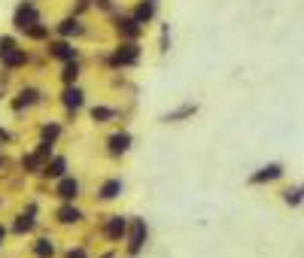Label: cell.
Returning <instances> with one entry per match:
<instances>
[{
  "instance_id": "6da1fadb",
  "label": "cell",
  "mask_w": 304,
  "mask_h": 258,
  "mask_svg": "<svg viewBox=\"0 0 304 258\" xmlns=\"http://www.w3.org/2000/svg\"><path fill=\"white\" fill-rule=\"evenodd\" d=\"M125 234H128V252L137 255L143 249V243H146V219H131Z\"/></svg>"
},
{
  "instance_id": "7a4b0ae2",
  "label": "cell",
  "mask_w": 304,
  "mask_h": 258,
  "mask_svg": "<svg viewBox=\"0 0 304 258\" xmlns=\"http://www.w3.org/2000/svg\"><path fill=\"white\" fill-rule=\"evenodd\" d=\"M37 21H40V12H37V6H34L31 0H25V3L15 9V18H12L15 31H28V28H34Z\"/></svg>"
},
{
  "instance_id": "3957f363",
  "label": "cell",
  "mask_w": 304,
  "mask_h": 258,
  "mask_svg": "<svg viewBox=\"0 0 304 258\" xmlns=\"http://www.w3.org/2000/svg\"><path fill=\"white\" fill-rule=\"evenodd\" d=\"M140 61V46L137 43H122L116 46V52H113V64L116 67H128V64H137Z\"/></svg>"
},
{
  "instance_id": "277c9868",
  "label": "cell",
  "mask_w": 304,
  "mask_h": 258,
  "mask_svg": "<svg viewBox=\"0 0 304 258\" xmlns=\"http://www.w3.org/2000/svg\"><path fill=\"white\" fill-rule=\"evenodd\" d=\"M49 55H52V58H58V61H64V64L76 61V49H73V43H67V40L52 43V46H49Z\"/></svg>"
},
{
  "instance_id": "5b68a950",
  "label": "cell",
  "mask_w": 304,
  "mask_h": 258,
  "mask_svg": "<svg viewBox=\"0 0 304 258\" xmlns=\"http://www.w3.org/2000/svg\"><path fill=\"white\" fill-rule=\"evenodd\" d=\"M280 176H283V164H268V167H262L259 173H252L249 183H252V186H262V183H271V179H280Z\"/></svg>"
},
{
  "instance_id": "8992f818",
  "label": "cell",
  "mask_w": 304,
  "mask_h": 258,
  "mask_svg": "<svg viewBox=\"0 0 304 258\" xmlns=\"http://www.w3.org/2000/svg\"><path fill=\"white\" fill-rule=\"evenodd\" d=\"M107 149H110V155H125V152L131 149V134H128V131L113 134V137L107 140Z\"/></svg>"
},
{
  "instance_id": "52a82bcc",
  "label": "cell",
  "mask_w": 304,
  "mask_h": 258,
  "mask_svg": "<svg viewBox=\"0 0 304 258\" xmlns=\"http://www.w3.org/2000/svg\"><path fill=\"white\" fill-rule=\"evenodd\" d=\"M125 231H128V222H125L122 216H110V222L104 225V237H107V240H122Z\"/></svg>"
},
{
  "instance_id": "ba28073f",
  "label": "cell",
  "mask_w": 304,
  "mask_h": 258,
  "mask_svg": "<svg viewBox=\"0 0 304 258\" xmlns=\"http://www.w3.org/2000/svg\"><path fill=\"white\" fill-rule=\"evenodd\" d=\"M55 194H58L61 200H76V197H79V183H76L73 176H61Z\"/></svg>"
},
{
  "instance_id": "9c48e42d",
  "label": "cell",
  "mask_w": 304,
  "mask_h": 258,
  "mask_svg": "<svg viewBox=\"0 0 304 258\" xmlns=\"http://www.w3.org/2000/svg\"><path fill=\"white\" fill-rule=\"evenodd\" d=\"M82 97H85V94H82V88L67 85V88H64V94H61V104H64L67 110H79V107H82Z\"/></svg>"
},
{
  "instance_id": "30bf717a",
  "label": "cell",
  "mask_w": 304,
  "mask_h": 258,
  "mask_svg": "<svg viewBox=\"0 0 304 258\" xmlns=\"http://www.w3.org/2000/svg\"><path fill=\"white\" fill-rule=\"evenodd\" d=\"M58 34L61 37H76V34H82V21H79L76 15H67L58 24Z\"/></svg>"
},
{
  "instance_id": "8fae6325",
  "label": "cell",
  "mask_w": 304,
  "mask_h": 258,
  "mask_svg": "<svg viewBox=\"0 0 304 258\" xmlns=\"http://www.w3.org/2000/svg\"><path fill=\"white\" fill-rule=\"evenodd\" d=\"M152 15H155V3H152V0L137 3V9H134V21H137V24H146Z\"/></svg>"
},
{
  "instance_id": "7c38bea8",
  "label": "cell",
  "mask_w": 304,
  "mask_h": 258,
  "mask_svg": "<svg viewBox=\"0 0 304 258\" xmlns=\"http://www.w3.org/2000/svg\"><path fill=\"white\" fill-rule=\"evenodd\" d=\"M119 194H122V179H107V183L101 186L98 197H101V200H116Z\"/></svg>"
},
{
  "instance_id": "4fadbf2b",
  "label": "cell",
  "mask_w": 304,
  "mask_h": 258,
  "mask_svg": "<svg viewBox=\"0 0 304 258\" xmlns=\"http://www.w3.org/2000/svg\"><path fill=\"white\" fill-rule=\"evenodd\" d=\"M58 222L61 225H76V222H82V210H76V207H61L58 210Z\"/></svg>"
},
{
  "instance_id": "5bb4252c",
  "label": "cell",
  "mask_w": 304,
  "mask_h": 258,
  "mask_svg": "<svg viewBox=\"0 0 304 258\" xmlns=\"http://www.w3.org/2000/svg\"><path fill=\"white\" fill-rule=\"evenodd\" d=\"M0 61H3V67H21L25 61H28V55H25V49H12V52H6V55H0Z\"/></svg>"
},
{
  "instance_id": "9a60e30c",
  "label": "cell",
  "mask_w": 304,
  "mask_h": 258,
  "mask_svg": "<svg viewBox=\"0 0 304 258\" xmlns=\"http://www.w3.org/2000/svg\"><path fill=\"white\" fill-rule=\"evenodd\" d=\"M116 24H119V34H125V37H131V40L140 37V24H137L134 18H119Z\"/></svg>"
},
{
  "instance_id": "2e32d148",
  "label": "cell",
  "mask_w": 304,
  "mask_h": 258,
  "mask_svg": "<svg viewBox=\"0 0 304 258\" xmlns=\"http://www.w3.org/2000/svg\"><path fill=\"white\" fill-rule=\"evenodd\" d=\"M34 252H37V258H52L55 255V243H52L49 237H40V240L34 243Z\"/></svg>"
},
{
  "instance_id": "e0dca14e",
  "label": "cell",
  "mask_w": 304,
  "mask_h": 258,
  "mask_svg": "<svg viewBox=\"0 0 304 258\" xmlns=\"http://www.w3.org/2000/svg\"><path fill=\"white\" fill-rule=\"evenodd\" d=\"M76 79H79V64H76V61L64 64V70H61V82H64V85H76Z\"/></svg>"
},
{
  "instance_id": "ac0fdd59",
  "label": "cell",
  "mask_w": 304,
  "mask_h": 258,
  "mask_svg": "<svg viewBox=\"0 0 304 258\" xmlns=\"http://www.w3.org/2000/svg\"><path fill=\"white\" fill-rule=\"evenodd\" d=\"M64 170H67V161H64V158H52V161L46 164V176L61 179V176H64Z\"/></svg>"
},
{
  "instance_id": "d6986e66",
  "label": "cell",
  "mask_w": 304,
  "mask_h": 258,
  "mask_svg": "<svg viewBox=\"0 0 304 258\" xmlns=\"http://www.w3.org/2000/svg\"><path fill=\"white\" fill-rule=\"evenodd\" d=\"M28 231H34V216L31 213H21L15 219V234H28Z\"/></svg>"
},
{
  "instance_id": "ffe728a7",
  "label": "cell",
  "mask_w": 304,
  "mask_h": 258,
  "mask_svg": "<svg viewBox=\"0 0 304 258\" xmlns=\"http://www.w3.org/2000/svg\"><path fill=\"white\" fill-rule=\"evenodd\" d=\"M61 134V125L58 122H49V125H43V131H40V137H43V143H55Z\"/></svg>"
},
{
  "instance_id": "44dd1931",
  "label": "cell",
  "mask_w": 304,
  "mask_h": 258,
  "mask_svg": "<svg viewBox=\"0 0 304 258\" xmlns=\"http://www.w3.org/2000/svg\"><path fill=\"white\" fill-rule=\"evenodd\" d=\"M113 116H116V110H110V107H95V110H91V119H95L98 125H104V122H110Z\"/></svg>"
},
{
  "instance_id": "7402d4cb",
  "label": "cell",
  "mask_w": 304,
  "mask_h": 258,
  "mask_svg": "<svg viewBox=\"0 0 304 258\" xmlns=\"http://www.w3.org/2000/svg\"><path fill=\"white\" fill-rule=\"evenodd\" d=\"M34 100H37V91H34V88H25V91L18 94V100H15V110H21V107H31Z\"/></svg>"
},
{
  "instance_id": "603a6c76",
  "label": "cell",
  "mask_w": 304,
  "mask_h": 258,
  "mask_svg": "<svg viewBox=\"0 0 304 258\" xmlns=\"http://www.w3.org/2000/svg\"><path fill=\"white\" fill-rule=\"evenodd\" d=\"M25 34H28V37H31V40H46V37H49V28H46V24H40V21H37V24H34V28H28V31H25Z\"/></svg>"
},
{
  "instance_id": "cb8c5ba5",
  "label": "cell",
  "mask_w": 304,
  "mask_h": 258,
  "mask_svg": "<svg viewBox=\"0 0 304 258\" xmlns=\"http://www.w3.org/2000/svg\"><path fill=\"white\" fill-rule=\"evenodd\" d=\"M21 167H28V173H37V170L43 167V161L31 152V155H25V158H21Z\"/></svg>"
},
{
  "instance_id": "d4e9b609",
  "label": "cell",
  "mask_w": 304,
  "mask_h": 258,
  "mask_svg": "<svg viewBox=\"0 0 304 258\" xmlns=\"http://www.w3.org/2000/svg\"><path fill=\"white\" fill-rule=\"evenodd\" d=\"M283 200H286L289 207H298V203H301V189H286V192H283Z\"/></svg>"
},
{
  "instance_id": "484cf974",
  "label": "cell",
  "mask_w": 304,
  "mask_h": 258,
  "mask_svg": "<svg viewBox=\"0 0 304 258\" xmlns=\"http://www.w3.org/2000/svg\"><path fill=\"white\" fill-rule=\"evenodd\" d=\"M12 49H18L15 40H12V37H0V55H6V52H12Z\"/></svg>"
},
{
  "instance_id": "4316f807",
  "label": "cell",
  "mask_w": 304,
  "mask_h": 258,
  "mask_svg": "<svg viewBox=\"0 0 304 258\" xmlns=\"http://www.w3.org/2000/svg\"><path fill=\"white\" fill-rule=\"evenodd\" d=\"M67 258H88V255H85V249H79V246H76V249H70V252H67Z\"/></svg>"
},
{
  "instance_id": "83f0119b",
  "label": "cell",
  "mask_w": 304,
  "mask_h": 258,
  "mask_svg": "<svg viewBox=\"0 0 304 258\" xmlns=\"http://www.w3.org/2000/svg\"><path fill=\"white\" fill-rule=\"evenodd\" d=\"M3 234H6V228H3V225H0V240H3Z\"/></svg>"
},
{
  "instance_id": "f1b7e54d",
  "label": "cell",
  "mask_w": 304,
  "mask_h": 258,
  "mask_svg": "<svg viewBox=\"0 0 304 258\" xmlns=\"http://www.w3.org/2000/svg\"><path fill=\"white\" fill-rule=\"evenodd\" d=\"M152 3H155V0H152Z\"/></svg>"
}]
</instances>
